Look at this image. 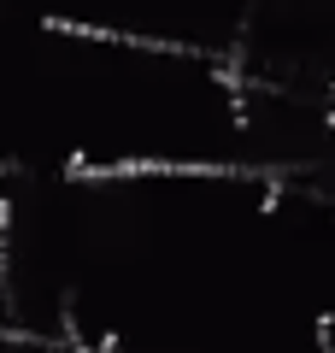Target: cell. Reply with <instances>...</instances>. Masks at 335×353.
Listing matches in <instances>:
<instances>
[]
</instances>
